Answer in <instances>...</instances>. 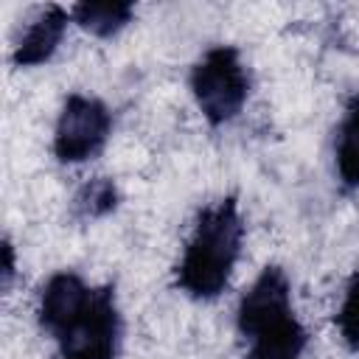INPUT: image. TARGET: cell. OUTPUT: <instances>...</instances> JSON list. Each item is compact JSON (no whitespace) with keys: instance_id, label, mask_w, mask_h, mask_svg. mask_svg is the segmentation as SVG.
<instances>
[{"instance_id":"cell-1","label":"cell","mask_w":359,"mask_h":359,"mask_svg":"<svg viewBox=\"0 0 359 359\" xmlns=\"http://www.w3.org/2000/svg\"><path fill=\"white\" fill-rule=\"evenodd\" d=\"M241 241H244V219L236 196H222L210 205H205L194 224L191 236L182 247V255L174 269L177 289L199 303L216 300L241 258Z\"/></svg>"},{"instance_id":"cell-2","label":"cell","mask_w":359,"mask_h":359,"mask_svg":"<svg viewBox=\"0 0 359 359\" xmlns=\"http://www.w3.org/2000/svg\"><path fill=\"white\" fill-rule=\"evenodd\" d=\"M236 328L247 342V359H300L309 331L292 306V280L283 266H264L236 306Z\"/></svg>"},{"instance_id":"cell-3","label":"cell","mask_w":359,"mask_h":359,"mask_svg":"<svg viewBox=\"0 0 359 359\" xmlns=\"http://www.w3.org/2000/svg\"><path fill=\"white\" fill-rule=\"evenodd\" d=\"M188 87L202 118L210 126H224L244 109L252 81L238 48L213 45L194 62Z\"/></svg>"},{"instance_id":"cell-4","label":"cell","mask_w":359,"mask_h":359,"mask_svg":"<svg viewBox=\"0 0 359 359\" xmlns=\"http://www.w3.org/2000/svg\"><path fill=\"white\" fill-rule=\"evenodd\" d=\"M109 135H112L109 107L95 95L70 93L56 115L50 149L62 165H79L98 157Z\"/></svg>"},{"instance_id":"cell-5","label":"cell","mask_w":359,"mask_h":359,"mask_svg":"<svg viewBox=\"0 0 359 359\" xmlns=\"http://www.w3.org/2000/svg\"><path fill=\"white\" fill-rule=\"evenodd\" d=\"M123 339V317L118 309L115 286H95V297L84 317L62 334L53 345V359H118Z\"/></svg>"},{"instance_id":"cell-6","label":"cell","mask_w":359,"mask_h":359,"mask_svg":"<svg viewBox=\"0 0 359 359\" xmlns=\"http://www.w3.org/2000/svg\"><path fill=\"white\" fill-rule=\"evenodd\" d=\"M93 297H95V286L87 283L79 272H73V269L53 272L36 294L39 331L56 342L62 334H67L84 317Z\"/></svg>"},{"instance_id":"cell-7","label":"cell","mask_w":359,"mask_h":359,"mask_svg":"<svg viewBox=\"0 0 359 359\" xmlns=\"http://www.w3.org/2000/svg\"><path fill=\"white\" fill-rule=\"evenodd\" d=\"M73 22L70 8L50 3V6H39L25 25L20 28V36L14 39L11 48V65L14 67H39L45 62H50L67 34V25Z\"/></svg>"},{"instance_id":"cell-8","label":"cell","mask_w":359,"mask_h":359,"mask_svg":"<svg viewBox=\"0 0 359 359\" xmlns=\"http://www.w3.org/2000/svg\"><path fill=\"white\" fill-rule=\"evenodd\" d=\"M334 171L345 194L359 191V90L345 101L334 129Z\"/></svg>"},{"instance_id":"cell-9","label":"cell","mask_w":359,"mask_h":359,"mask_svg":"<svg viewBox=\"0 0 359 359\" xmlns=\"http://www.w3.org/2000/svg\"><path fill=\"white\" fill-rule=\"evenodd\" d=\"M70 17L81 31H87L98 39H109L132 22L135 6L123 3V0H101V3L87 0V3H76L70 8Z\"/></svg>"},{"instance_id":"cell-10","label":"cell","mask_w":359,"mask_h":359,"mask_svg":"<svg viewBox=\"0 0 359 359\" xmlns=\"http://www.w3.org/2000/svg\"><path fill=\"white\" fill-rule=\"evenodd\" d=\"M118 202H121V194H118L115 180H109V177H93V180H87L73 194L70 216L76 222H98V219L109 216L118 208Z\"/></svg>"},{"instance_id":"cell-11","label":"cell","mask_w":359,"mask_h":359,"mask_svg":"<svg viewBox=\"0 0 359 359\" xmlns=\"http://www.w3.org/2000/svg\"><path fill=\"white\" fill-rule=\"evenodd\" d=\"M334 325H337L342 345L356 353L359 351V272L351 275V280L345 283L339 309L334 314Z\"/></svg>"},{"instance_id":"cell-12","label":"cell","mask_w":359,"mask_h":359,"mask_svg":"<svg viewBox=\"0 0 359 359\" xmlns=\"http://www.w3.org/2000/svg\"><path fill=\"white\" fill-rule=\"evenodd\" d=\"M14 275H17L14 244H11V238L6 236V238H3V292H8V289H11V280H14Z\"/></svg>"}]
</instances>
